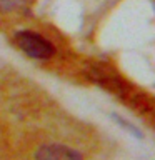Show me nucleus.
<instances>
[{
  "label": "nucleus",
  "instance_id": "nucleus-4",
  "mask_svg": "<svg viewBox=\"0 0 155 160\" xmlns=\"http://www.w3.org/2000/svg\"><path fill=\"white\" fill-rule=\"evenodd\" d=\"M23 0H0V13L15 12L22 7Z\"/></svg>",
  "mask_w": 155,
  "mask_h": 160
},
{
  "label": "nucleus",
  "instance_id": "nucleus-1",
  "mask_svg": "<svg viewBox=\"0 0 155 160\" xmlns=\"http://www.w3.org/2000/svg\"><path fill=\"white\" fill-rule=\"evenodd\" d=\"M15 43L25 55L35 60H47L55 53V47L52 42H48L43 35H40L32 30H20L15 33Z\"/></svg>",
  "mask_w": 155,
  "mask_h": 160
},
{
  "label": "nucleus",
  "instance_id": "nucleus-3",
  "mask_svg": "<svg viewBox=\"0 0 155 160\" xmlns=\"http://www.w3.org/2000/svg\"><path fill=\"white\" fill-rule=\"evenodd\" d=\"M112 118L115 120V122H117L120 127H122L123 130H127L128 133H132L135 138H143V133L140 132V128L138 127H135L133 123H130L128 120H125L122 115H118V113H112Z\"/></svg>",
  "mask_w": 155,
  "mask_h": 160
},
{
  "label": "nucleus",
  "instance_id": "nucleus-2",
  "mask_svg": "<svg viewBox=\"0 0 155 160\" xmlns=\"http://www.w3.org/2000/svg\"><path fill=\"white\" fill-rule=\"evenodd\" d=\"M35 160H83L77 150L62 143H47L38 147L35 152Z\"/></svg>",
  "mask_w": 155,
  "mask_h": 160
}]
</instances>
